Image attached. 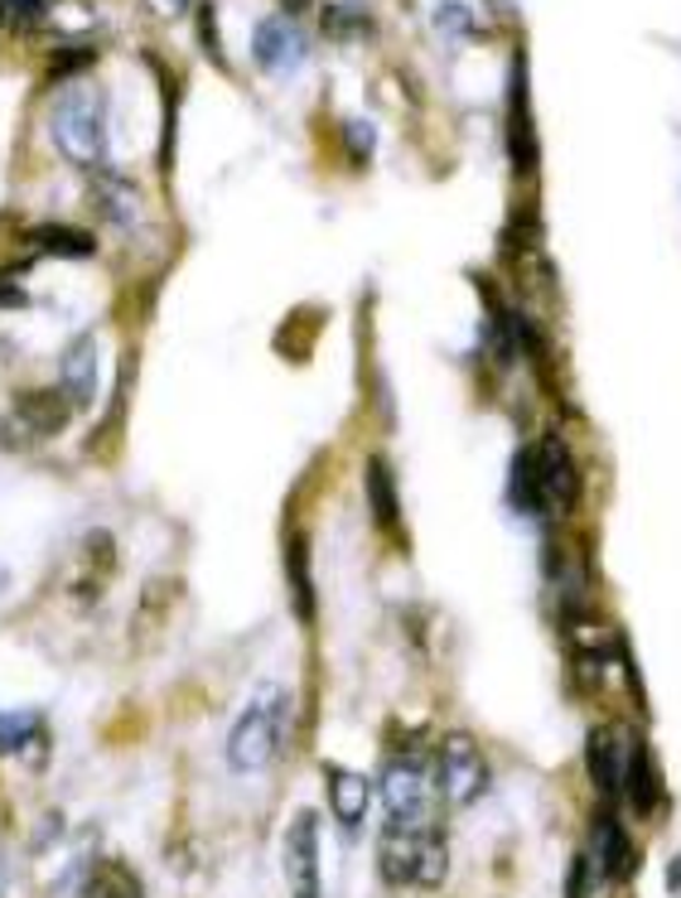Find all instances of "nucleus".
<instances>
[{
    "instance_id": "393cba45",
    "label": "nucleus",
    "mask_w": 681,
    "mask_h": 898,
    "mask_svg": "<svg viewBox=\"0 0 681 898\" xmlns=\"http://www.w3.org/2000/svg\"><path fill=\"white\" fill-rule=\"evenodd\" d=\"M435 20H440L449 34H459V30H469V24H473L469 10H459V5H440V10H435Z\"/></svg>"
},
{
    "instance_id": "f3484780",
    "label": "nucleus",
    "mask_w": 681,
    "mask_h": 898,
    "mask_svg": "<svg viewBox=\"0 0 681 898\" xmlns=\"http://www.w3.org/2000/svg\"><path fill=\"white\" fill-rule=\"evenodd\" d=\"M624 793L634 811L652 817L658 811V783H652V754H648V739H628V759H624Z\"/></svg>"
},
{
    "instance_id": "20e7f679",
    "label": "nucleus",
    "mask_w": 681,
    "mask_h": 898,
    "mask_svg": "<svg viewBox=\"0 0 681 898\" xmlns=\"http://www.w3.org/2000/svg\"><path fill=\"white\" fill-rule=\"evenodd\" d=\"M440 802L435 759L401 749L382 763V817L387 827H431V811Z\"/></svg>"
},
{
    "instance_id": "4468645a",
    "label": "nucleus",
    "mask_w": 681,
    "mask_h": 898,
    "mask_svg": "<svg viewBox=\"0 0 681 898\" xmlns=\"http://www.w3.org/2000/svg\"><path fill=\"white\" fill-rule=\"evenodd\" d=\"M368 503H372V521L382 531H392L401 541L406 537V517H401V497H397V473L382 454L368 459Z\"/></svg>"
},
{
    "instance_id": "cd10ccee",
    "label": "nucleus",
    "mask_w": 681,
    "mask_h": 898,
    "mask_svg": "<svg viewBox=\"0 0 681 898\" xmlns=\"http://www.w3.org/2000/svg\"><path fill=\"white\" fill-rule=\"evenodd\" d=\"M0 894H5V869H0Z\"/></svg>"
},
{
    "instance_id": "a211bd4d",
    "label": "nucleus",
    "mask_w": 681,
    "mask_h": 898,
    "mask_svg": "<svg viewBox=\"0 0 681 898\" xmlns=\"http://www.w3.org/2000/svg\"><path fill=\"white\" fill-rule=\"evenodd\" d=\"M585 763H590V778L604 793V802H614L624 793V759H618V739L610 730H594L585 744Z\"/></svg>"
},
{
    "instance_id": "412c9836",
    "label": "nucleus",
    "mask_w": 681,
    "mask_h": 898,
    "mask_svg": "<svg viewBox=\"0 0 681 898\" xmlns=\"http://www.w3.org/2000/svg\"><path fill=\"white\" fill-rule=\"evenodd\" d=\"M44 720L34 710H0V754H24L40 739Z\"/></svg>"
},
{
    "instance_id": "423d86ee",
    "label": "nucleus",
    "mask_w": 681,
    "mask_h": 898,
    "mask_svg": "<svg viewBox=\"0 0 681 898\" xmlns=\"http://www.w3.org/2000/svg\"><path fill=\"white\" fill-rule=\"evenodd\" d=\"M435 778H440V797L449 807H473L489 793V759H483L479 739L465 730H449L440 739V754H435Z\"/></svg>"
},
{
    "instance_id": "2eb2a0df",
    "label": "nucleus",
    "mask_w": 681,
    "mask_h": 898,
    "mask_svg": "<svg viewBox=\"0 0 681 898\" xmlns=\"http://www.w3.org/2000/svg\"><path fill=\"white\" fill-rule=\"evenodd\" d=\"M30 247H40V257H54V261H92L97 257V237L82 233L72 223H40L30 227Z\"/></svg>"
},
{
    "instance_id": "f257e3e1",
    "label": "nucleus",
    "mask_w": 681,
    "mask_h": 898,
    "mask_svg": "<svg viewBox=\"0 0 681 898\" xmlns=\"http://www.w3.org/2000/svg\"><path fill=\"white\" fill-rule=\"evenodd\" d=\"M513 503L527 513H570L580 503V469L566 440L546 435L513 464Z\"/></svg>"
},
{
    "instance_id": "1a4fd4ad",
    "label": "nucleus",
    "mask_w": 681,
    "mask_h": 898,
    "mask_svg": "<svg viewBox=\"0 0 681 898\" xmlns=\"http://www.w3.org/2000/svg\"><path fill=\"white\" fill-rule=\"evenodd\" d=\"M97 378H102V353H97V334H78L58 358V392L68 396L72 411H88L97 402Z\"/></svg>"
},
{
    "instance_id": "4be33fe9",
    "label": "nucleus",
    "mask_w": 681,
    "mask_h": 898,
    "mask_svg": "<svg viewBox=\"0 0 681 898\" xmlns=\"http://www.w3.org/2000/svg\"><path fill=\"white\" fill-rule=\"evenodd\" d=\"M344 141L353 145V160H368V155H372V126H368V121H348V126H344Z\"/></svg>"
},
{
    "instance_id": "a878e982",
    "label": "nucleus",
    "mask_w": 681,
    "mask_h": 898,
    "mask_svg": "<svg viewBox=\"0 0 681 898\" xmlns=\"http://www.w3.org/2000/svg\"><path fill=\"white\" fill-rule=\"evenodd\" d=\"M189 0H150V10H160V15H179Z\"/></svg>"
},
{
    "instance_id": "aec40b11",
    "label": "nucleus",
    "mask_w": 681,
    "mask_h": 898,
    "mask_svg": "<svg viewBox=\"0 0 681 898\" xmlns=\"http://www.w3.org/2000/svg\"><path fill=\"white\" fill-rule=\"evenodd\" d=\"M320 24H324V34H330V40H362V34H372V15L362 5H348V0L324 5Z\"/></svg>"
},
{
    "instance_id": "7ed1b4c3",
    "label": "nucleus",
    "mask_w": 681,
    "mask_h": 898,
    "mask_svg": "<svg viewBox=\"0 0 681 898\" xmlns=\"http://www.w3.org/2000/svg\"><path fill=\"white\" fill-rule=\"evenodd\" d=\"M48 136L54 150L78 169H97L107 160V106L102 92L92 88H68L48 106Z\"/></svg>"
},
{
    "instance_id": "ddd939ff",
    "label": "nucleus",
    "mask_w": 681,
    "mask_h": 898,
    "mask_svg": "<svg viewBox=\"0 0 681 898\" xmlns=\"http://www.w3.org/2000/svg\"><path fill=\"white\" fill-rule=\"evenodd\" d=\"M88 199H92L97 217H102V223H112V227H131L141 217V189L131 184L126 175H97L92 189H88Z\"/></svg>"
},
{
    "instance_id": "dca6fc26",
    "label": "nucleus",
    "mask_w": 681,
    "mask_h": 898,
    "mask_svg": "<svg viewBox=\"0 0 681 898\" xmlns=\"http://www.w3.org/2000/svg\"><path fill=\"white\" fill-rule=\"evenodd\" d=\"M72 898H145V884L136 879V869L126 860H97V865H88V875L78 879Z\"/></svg>"
},
{
    "instance_id": "5701e85b",
    "label": "nucleus",
    "mask_w": 681,
    "mask_h": 898,
    "mask_svg": "<svg viewBox=\"0 0 681 898\" xmlns=\"http://www.w3.org/2000/svg\"><path fill=\"white\" fill-rule=\"evenodd\" d=\"M92 64V48H68V54L54 58V78H68V72H82Z\"/></svg>"
},
{
    "instance_id": "39448f33",
    "label": "nucleus",
    "mask_w": 681,
    "mask_h": 898,
    "mask_svg": "<svg viewBox=\"0 0 681 898\" xmlns=\"http://www.w3.org/2000/svg\"><path fill=\"white\" fill-rule=\"evenodd\" d=\"M286 691L266 686L257 691V700H252L247 710L233 720V730H227V768L233 773H261L271 768L276 754H281V739H286Z\"/></svg>"
},
{
    "instance_id": "b1692460",
    "label": "nucleus",
    "mask_w": 681,
    "mask_h": 898,
    "mask_svg": "<svg viewBox=\"0 0 681 898\" xmlns=\"http://www.w3.org/2000/svg\"><path fill=\"white\" fill-rule=\"evenodd\" d=\"M199 34H203V48L213 54V64H223V54H217V30H213V5H209V0L199 5Z\"/></svg>"
},
{
    "instance_id": "f8f14e48",
    "label": "nucleus",
    "mask_w": 681,
    "mask_h": 898,
    "mask_svg": "<svg viewBox=\"0 0 681 898\" xmlns=\"http://www.w3.org/2000/svg\"><path fill=\"white\" fill-rule=\"evenodd\" d=\"M594 860H600L604 879H628L638 869V851L628 841V831L618 827L614 811H600L594 817Z\"/></svg>"
},
{
    "instance_id": "6e6552de",
    "label": "nucleus",
    "mask_w": 681,
    "mask_h": 898,
    "mask_svg": "<svg viewBox=\"0 0 681 898\" xmlns=\"http://www.w3.org/2000/svg\"><path fill=\"white\" fill-rule=\"evenodd\" d=\"M507 155L522 179L537 169V131H532V97H527V58H513V88H507Z\"/></svg>"
},
{
    "instance_id": "0eeeda50",
    "label": "nucleus",
    "mask_w": 681,
    "mask_h": 898,
    "mask_svg": "<svg viewBox=\"0 0 681 898\" xmlns=\"http://www.w3.org/2000/svg\"><path fill=\"white\" fill-rule=\"evenodd\" d=\"M286 879L290 898H320V817L314 811H295L286 831Z\"/></svg>"
},
{
    "instance_id": "bb28decb",
    "label": "nucleus",
    "mask_w": 681,
    "mask_h": 898,
    "mask_svg": "<svg viewBox=\"0 0 681 898\" xmlns=\"http://www.w3.org/2000/svg\"><path fill=\"white\" fill-rule=\"evenodd\" d=\"M286 5H290V10H305V5H310V0H286Z\"/></svg>"
},
{
    "instance_id": "9b49d317",
    "label": "nucleus",
    "mask_w": 681,
    "mask_h": 898,
    "mask_svg": "<svg viewBox=\"0 0 681 898\" xmlns=\"http://www.w3.org/2000/svg\"><path fill=\"white\" fill-rule=\"evenodd\" d=\"M368 807H372L368 778H362V773H348V768H330V811H334L338 831H344L348 841L362 831V821H368Z\"/></svg>"
},
{
    "instance_id": "f03ea898",
    "label": "nucleus",
    "mask_w": 681,
    "mask_h": 898,
    "mask_svg": "<svg viewBox=\"0 0 681 898\" xmlns=\"http://www.w3.org/2000/svg\"><path fill=\"white\" fill-rule=\"evenodd\" d=\"M377 869L397 889H440L449 875V841L435 827H382Z\"/></svg>"
},
{
    "instance_id": "9d476101",
    "label": "nucleus",
    "mask_w": 681,
    "mask_h": 898,
    "mask_svg": "<svg viewBox=\"0 0 681 898\" xmlns=\"http://www.w3.org/2000/svg\"><path fill=\"white\" fill-rule=\"evenodd\" d=\"M252 58L266 68V72H290L305 58V34L295 30L286 15H266L252 34Z\"/></svg>"
},
{
    "instance_id": "6ab92c4d",
    "label": "nucleus",
    "mask_w": 681,
    "mask_h": 898,
    "mask_svg": "<svg viewBox=\"0 0 681 898\" xmlns=\"http://www.w3.org/2000/svg\"><path fill=\"white\" fill-rule=\"evenodd\" d=\"M286 585H290V604H295V614L310 624V618H314L310 546H305V537H295V531H290V537H286Z\"/></svg>"
}]
</instances>
